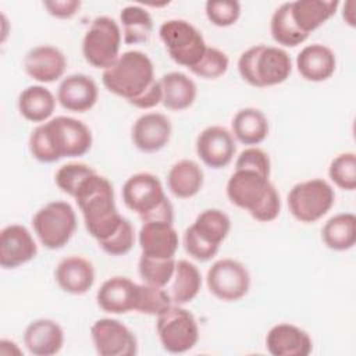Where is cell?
I'll return each instance as SVG.
<instances>
[{
	"instance_id": "6da1fadb",
	"label": "cell",
	"mask_w": 356,
	"mask_h": 356,
	"mask_svg": "<svg viewBox=\"0 0 356 356\" xmlns=\"http://www.w3.org/2000/svg\"><path fill=\"white\" fill-rule=\"evenodd\" d=\"M92 132L81 120L58 115L38 125L29 135L28 147L40 163H56L64 157H81L92 147Z\"/></svg>"
},
{
	"instance_id": "7a4b0ae2",
	"label": "cell",
	"mask_w": 356,
	"mask_h": 356,
	"mask_svg": "<svg viewBox=\"0 0 356 356\" xmlns=\"http://www.w3.org/2000/svg\"><path fill=\"white\" fill-rule=\"evenodd\" d=\"M74 199L82 213L86 231L97 242L113 235L124 220L115 206L113 185L96 171L83 179Z\"/></svg>"
},
{
	"instance_id": "3957f363",
	"label": "cell",
	"mask_w": 356,
	"mask_h": 356,
	"mask_svg": "<svg viewBox=\"0 0 356 356\" xmlns=\"http://www.w3.org/2000/svg\"><path fill=\"white\" fill-rule=\"evenodd\" d=\"M232 204L246 210L254 220L270 222L281 211V199L268 177L252 170H235L227 182Z\"/></svg>"
},
{
	"instance_id": "277c9868",
	"label": "cell",
	"mask_w": 356,
	"mask_h": 356,
	"mask_svg": "<svg viewBox=\"0 0 356 356\" xmlns=\"http://www.w3.org/2000/svg\"><path fill=\"white\" fill-rule=\"evenodd\" d=\"M153 81H156L153 63L147 54L139 50L120 54L115 63L102 74L104 88L127 102L138 97Z\"/></svg>"
},
{
	"instance_id": "5b68a950",
	"label": "cell",
	"mask_w": 356,
	"mask_h": 356,
	"mask_svg": "<svg viewBox=\"0 0 356 356\" xmlns=\"http://www.w3.org/2000/svg\"><path fill=\"white\" fill-rule=\"evenodd\" d=\"M238 71L241 78L254 88L274 86L289 78L292 60L284 49L256 44L241 54Z\"/></svg>"
},
{
	"instance_id": "8992f818",
	"label": "cell",
	"mask_w": 356,
	"mask_h": 356,
	"mask_svg": "<svg viewBox=\"0 0 356 356\" xmlns=\"http://www.w3.org/2000/svg\"><path fill=\"white\" fill-rule=\"evenodd\" d=\"M32 227L40 243L46 249L56 250L72 238L76 229V216L68 202L54 200L35 213Z\"/></svg>"
},
{
	"instance_id": "52a82bcc",
	"label": "cell",
	"mask_w": 356,
	"mask_h": 356,
	"mask_svg": "<svg viewBox=\"0 0 356 356\" xmlns=\"http://www.w3.org/2000/svg\"><path fill=\"white\" fill-rule=\"evenodd\" d=\"M121 39V29L115 19L107 15L96 17L82 39L83 58L92 67L104 71L120 57Z\"/></svg>"
},
{
	"instance_id": "ba28073f",
	"label": "cell",
	"mask_w": 356,
	"mask_h": 356,
	"mask_svg": "<svg viewBox=\"0 0 356 356\" xmlns=\"http://www.w3.org/2000/svg\"><path fill=\"white\" fill-rule=\"evenodd\" d=\"M159 36L170 57L179 65L192 68L207 49L200 31L185 19H168L159 28Z\"/></svg>"
},
{
	"instance_id": "9c48e42d",
	"label": "cell",
	"mask_w": 356,
	"mask_h": 356,
	"mask_svg": "<svg viewBox=\"0 0 356 356\" xmlns=\"http://www.w3.org/2000/svg\"><path fill=\"white\" fill-rule=\"evenodd\" d=\"M156 331L163 348L170 353H184L199 341L195 316L181 305H170L157 316Z\"/></svg>"
},
{
	"instance_id": "30bf717a",
	"label": "cell",
	"mask_w": 356,
	"mask_h": 356,
	"mask_svg": "<svg viewBox=\"0 0 356 356\" xmlns=\"http://www.w3.org/2000/svg\"><path fill=\"white\" fill-rule=\"evenodd\" d=\"M335 202L332 186L321 179L313 178L293 185L288 193L291 214L300 222H314L325 216Z\"/></svg>"
},
{
	"instance_id": "8fae6325",
	"label": "cell",
	"mask_w": 356,
	"mask_h": 356,
	"mask_svg": "<svg viewBox=\"0 0 356 356\" xmlns=\"http://www.w3.org/2000/svg\"><path fill=\"white\" fill-rule=\"evenodd\" d=\"M206 284L217 299L235 302L242 299L250 288L249 270L238 260L220 259L207 270Z\"/></svg>"
},
{
	"instance_id": "7c38bea8",
	"label": "cell",
	"mask_w": 356,
	"mask_h": 356,
	"mask_svg": "<svg viewBox=\"0 0 356 356\" xmlns=\"http://www.w3.org/2000/svg\"><path fill=\"white\" fill-rule=\"evenodd\" d=\"M122 202L140 220L152 214L167 199L160 179L150 172L131 175L122 185Z\"/></svg>"
},
{
	"instance_id": "4fadbf2b",
	"label": "cell",
	"mask_w": 356,
	"mask_h": 356,
	"mask_svg": "<svg viewBox=\"0 0 356 356\" xmlns=\"http://www.w3.org/2000/svg\"><path fill=\"white\" fill-rule=\"evenodd\" d=\"M90 337L100 356H134L138 341L134 332L115 318H99L90 327Z\"/></svg>"
},
{
	"instance_id": "5bb4252c",
	"label": "cell",
	"mask_w": 356,
	"mask_h": 356,
	"mask_svg": "<svg viewBox=\"0 0 356 356\" xmlns=\"http://www.w3.org/2000/svg\"><path fill=\"white\" fill-rule=\"evenodd\" d=\"M236 152L232 134L221 125L204 128L196 138V153L210 168L220 170L227 167Z\"/></svg>"
},
{
	"instance_id": "9a60e30c",
	"label": "cell",
	"mask_w": 356,
	"mask_h": 356,
	"mask_svg": "<svg viewBox=\"0 0 356 356\" xmlns=\"http://www.w3.org/2000/svg\"><path fill=\"white\" fill-rule=\"evenodd\" d=\"M38 254V245L29 229L21 224L6 225L0 232V266L17 268Z\"/></svg>"
},
{
	"instance_id": "2e32d148",
	"label": "cell",
	"mask_w": 356,
	"mask_h": 356,
	"mask_svg": "<svg viewBox=\"0 0 356 356\" xmlns=\"http://www.w3.org/2000/svg\"><path fill=\"white\" fill-rule=\"evenodd\" d=\"M67 68L64 53L51 44L32 47L24 58L25 72L40 83H50L60 79Z\"/></svg>"
},
{
	"instance_id": "e0dca14e",
	"label": "cell",
	"mask_w": 356,
	"mask_h": 356,
	"mask_svg": "<svg viewBox=\"0 0 356 356\" xmlns=\"http://www.w3.org/2000/svg\"><path fill=\"white\" fill-rule=\"evenodd\" d=\"M138 295L139 284L128 277L115 275L100 285L96 300L102 310L111 314H124L136 309Z\"/></svg>"
},
{
	"instance_id": "ac0fdd59",
	"label": "cell",
	"mask_w": 356,
	"mask_h": 356,
	"mask_svg": "<svg viewBox=\"0 0 356 356\" xmlns=\"http://www.w3.org/2000/svg\"><path fill=\"white\" fill-rule=\"evenodd\" d=\"M171 134L172 127L167 115L146 113L134 122L132 142L143 153H156L170 142Z\"/></svg>"
},
{
	"instance_id": "d6986e66",
	"label": "cell",
	"mask_w": 356,
	"mask_h": 356,
	"mask_svg": "<svg viewBox=\"0 0 356 356\" xmlns=\"http://www.w3.org/2000/svg\"><path fill=\"white\" fill-rule=\"evenodd\" d=\"M99 89L93 78L85 74L65 76L57 88V100L63 108L74 113L89 111L97 102Z\"/></svg>"
},
{
	"instance_id": "ffe728a7",
	"label": "cell",
	"mask_w": 356,
	"mask_h": 356,
	"mask_svg": "<svg viewBox=\"0 0 356 356\" xmlns=\"http://www.w3.org/2000/svg\"><path fill=\"white\" fill-rule=\"evenodd\" d=\"M138 239L142 254L156 259H174L179 243L172 222L165 221L142 222Z\"/></svg>"
},
{
	"instance_id": "44dd1931",
	"label": "cell",
	"mask_w": 356,
	"mask_h": 356,
	"mask_svg": "<svg viewBox=\"0 0 356 356\" xmlns=\"http://www.w3.org/2000/svg\"><path fill=\"white\" fill-rule=\"evenodd\" d=\"M266 348L273 356H307L313 349V341L300 327L280 323L267 332Z\"/></svg>"
},
{
	"instance_id": "7402d4cb",
	"label": "cell",
	"mask_w": 356,
	"mask_h": 356,
	"mask_svg": "<svg viewBox=\"0 0 356 356\" xmlns=\"http://www.w3.org/2000/svg\"><path fill=\"white\" fill-rule=\"evenodd\" d=\"M54 278L58 286L71 295H83L95 284L93 264L82 256H68L60 260Z\"/></svg>"
},
{
	"instance_id": "603a6c76",
	"label": "cell",
	"mask_w": 356,
	"mask_h": 356,
	"mask_svg": "<svg viewBox=\"0 0 356 356\" xmlns=\"http://www.w3.org/2000/svg\"><path fill=\"white\" fill-rule=\"evenodd\" d=\"M24 345L35 356L56 355L64 345V330L50 318L33 320L25 328Z\"/></svg>"
},
{
	"instance_id": "cb8c5ba5",
	"label": "cell",
	"mask_w": 356,
	"mask_h": 356,
	"mask_svg": "<svg viewBox=\"0 0 356 356\" xmlns=\"http://www.w3.org/2000/svg\"><path fill=\"white\" fill-rule=\"evenodd\" d=\"M296 68L300 76L310 82H323L332 76L337 68L334 51L321 43L305 46L296 57Z\"/></svg>"
},
{
	"instance_id": "d4e9b609",
	"label": "cell",
	"mask_w": 356,
	"mask_h": 356,
	"mask_svg": "<svg viewBox=\"0 0 356 356\" xmlns=\"http://www.w3.org/2000/svg\"><path fill=\"white\" fill-rule=\"evenodd\" d=\"M163 89V104L172 111L189 108L197 96V88L192 78L179 71L164 74L160 79Z\"/></svg>"
},
{
	"instance_id": "484cf974",
	"label": "cell",
	"mask_w": 356,
	"mask_h": 356,
	"mask_svg": "<svg viewBox=\"0 0 356 356\" xmlns=\"http://www.w3.org/2000/svg\"><path fill=\"white\" fill-rule=\"evenodd\" d=\"M338 6L337 0H296L291 1V15L295 25L309 35L325 24Z\"/></svg>"
},
{
	"instance_id": "4316f807",
	"label": "cell",
	"mask_w": 356,
	"mask_h": 356,
	"mask_svg": "<svg viewBox=\"0 0 356 356\" xmlns=\"http://www.w3.org/2000/svg\"><path fill=\"white\" fill-rule=\"evenodd\" d=\"M232 136L242 145L253 146L263 142L268 135V120L264 113L254 107L236 111L231 122Z\"/></svg>"
},
{
	"instance_id": "83f0119b",
	"label": "cell",
	"mask_w": 356,
	"mask_h": 356,
	"mask_svg": "<svg viewBox=\"0 0 356 356\" xmlns=\"http://www.w3.org/2000/svg\"><path fill=\"white\" fill-rule=\"evenodd\" d=\"M204 182L202 167L193 160H179L175 163L167 175L170 192L179 199H188L199 193Z\"/></svg>"
},
{
	"instance_id": "f1b7e54d",
	"label": "cell",
	"mask_w": 356,
	"mask_h": 356,
	"mask_svg": "<svg viewBox=\"0 0 356 356\" xmlns=\"http://www.w3.org/2000/svg\"><path fill=\"white\" fill-rule=\"evenodd\" d=\"M18 111L31 122H46L56 108L54 95L42 85H31L18 96Z\"/></svg>"
},
{
	"instance_id": "f546056e",
	"label": "cell",
	"mask_w": 356,
	"mask_h": 356,
	"mask_svg": "<svg viewBox=\"0 0 356 356\" xmlns=\"http://www.w3.org/2000/svg\"><path fill=\"white\" fill-rule=\"evenodd\" d=\"M171 280L172 282L167 292L174 305L182 306L192 302L197 296L202 286V275L199 268L188 260L175 261V271Z\"/></svg>"
},
{
	"instance_id": "4dcf8cb0",
	"label": "cell",
	"mask_w": 356,
	"mask_h": 356,
	"mask_svg": "<svg viewBox=\"0 0 356 356\" xmlns=\"http://www.w3.org/2000/svg\"><path fill=\"white\" fill-rule=\"evenodd\" d=\"M321 239L331 250L352 249L356 243V216L353 213H339L328 218L323 225Z\"/></svg>"
},
{
	"instance_id": "1f68e13d",
	"label": "cell",
	"mask_w": 356,
	"mask_h": 356,
	"mask_svg": "<svg viewBox=\"0 0 356 356\" xmlns=\"http://www.w3.org/2000/svg\"><path fill=\"white\" fill-rule=\"evenodd\" d=\"M122 36L127 44L145 43L153 32V19L150 13L138 4L127 6L120 13Z\"/></svg>"
},
{
	"instance_id": "d6a6232c",
	"label": "cell",
	"mask_w": 356,
	"mask_h": 356,
	"mask_svg": "<svg viewBox=\"0 0 356 356\" xmlns=\"http://www.w3.org/2000/svg\"><path fill=\"white\" fill-rule=\"evenodd\" d=\"M191 227L202 239L220 248L221 242L229 234L231 220L220 209H206L196 217Z\"/></svg>"
},
{
	"instance_id": "836d02e7",
	"label": "cell",
	"mask_w": 356,
	"mask_h": 356,
	"mask_svg": "<svg viewBox=\"0 0 356 356\" xmlns=\"http://www.w3.org/2000/svg\"><path fill=\"white\" fill-rule=\"evenodd\" d=\"M271 38L284 47H295L303 43L309 35L302 32L293 22L291 15V1L281 4L271 15L270 21Z\"/></svg>"
},
{
	"instance_id": "e575fe53",
	"label": "cell",
	"mask_w": 356,
	"mask_h": 356,
	"mask_svg": "<svg viewBox=\"0 0 356 356\" xmlns=\"http://www.w3.org/2000/svg\"><path fill=\"white\" fill-rule=\"evenodd\" d=\"M138 271L143 284L164 288L174 275L175 260L156 259L146 254H140L138 261Z\"/></svg>"
},
{
	"instance_id": "d590c367",
	"label": "cell",
	"mask_w": 356,
	"mask_h": 356,
	"mask_svg": "<svg viewBox=\"0 0 356 356\" xmlns=\"http://www.w3.org/2000/svg\"><path fill=\"white\" fill-rule=\"evenodd\" d=\"M330 179L341 189L355 191L356 188V154L345 152L332 159L328 167Z\"/></svg>"
},
{
	"instance_id": "8d00e7d4",
	"label": "cell",
	"mask_w": 356,
	"mask_h": 356,
	"mask_svg": "<svg viewBox=\"0 0 356 356\" xmlns=\"http://www.w3.org/2000/svg\"><path fill=\"white\" fill-rule=\"evenodd\" d=\"M170 305H172V302L164 288L147 284L139 285V295L135 312L149 316H159Z\"/></svg>"
},
{
	"instance_id": "74e56055",
	"label": "cell",
	"mask_w": 356,
	"mask_h": 356,
	"mask_svg": "<svg viewBox=\"0 0 356 356\" xmlns=\"http://www.w3.org/2000/svg\"><path fill=\"white\" fill-rule=\"evenodd\" d=\"M93 172L95 170L85 163H67L57 170L54 181L64 193L74 197L83 179Z\"/></svg>"
},
{
	"instance_id": "f35d334b",
	"label": "cell",
	"mask_w": 356,
	"mask_h": 356,
	"mask_svg": "<svg viewBox=\"0 0 356 356\" xmlns=\"http://www.w3.org/2000/svg\"><path fill=\"white\" fill-rule=\"evenodd\" d=\"M228 65V56L222 50L217 47H207L202 60L189 68V71L204 79H216L227 72Z\"/></svg>"
},
{
	"instance_id": "ab89813d",
	"label": "cell",
	"mask_w": 356,
	"mask_h": 356,
	"mask_svg": "<svg viewBox=\"0 0 356 356\" xmlns=\"http://www.w3.org/2000/svg\"><path fill=\"white\" fill-rule=\"evenodd\" d=\"M207 19L220 28L234 25L241 15V3L235 0H209L204 6Z\"/></svg>"
},
{
	"instance_id": "60d3db41",
	"label": "cell",
	"mask_w": 356,
	"mask_h": 356,
	"mask_svg": "<svg viewBox=\"0 0 356 356\" xmlns=\"http://www.w3.org/2000/svg\"><path fill=\"white\" fill-rule=\"evenodd\" d=\"M135 242V231L129 220L124 218L118 229L110 235L107 239H103L99 243V246L110 256H122L127 254Z\"/></svg>"
},
{
	"instance_id": "b9f144b4",
	"label": "cell",
	"mask_w": 356,
	"mask_h": 356,
	"mask_svg": "<svg viewBox=\"0 0 356 356\" xmlns=\"http://www.w3.org/2000/svg\"><path fill=\"white\" fill-rule=\"evenodd\" d=\"M235 170H252L270 178V171H271L270 157L260 147H254V146L246 147L239 153L235 161Z\"/></svg>"
},
{
	"instance_id": "7bdbcfd3",
	"label": "cell",
	"mask_w": 356,
	"mask_h": 356,
	"mask_svg": "<svg viewBox=\"0 0 356 356\" xmlns=\"http://www.w3.org/2000/svg\"><path fill=\"white\" fill-rule=\"evenodd\" d=\"M184 248L185 252L197 261H207L214 257L218 252V246H214L202 239L192 227H188L184 232Z\"/></svg>"
},
{
	"instance_id": "ee69618b",
	"label": "cell",
	"mask_w": 356,
	"mask_h": 356,
	"mask_svg": "<svg viewBox=\"0 0 356 356\" xmlns=\"http://www.w3.org/2000/svg\"><path fill=\"white\" fill-rule=\"evenodd\" d=\"M161 102H163V89H161L160 81L156 79L145 92H142L138 97L129 100L128 103H131L132 106H135L138 108L147 110V108L156 107Z\"/></svg>"
},
{
	"instance_id": "f6af8a7d",
	"label": "cell",
	"mask_w": 356,
	"mask_h": 356,
	"mask_svg": "<svg viewBox=\"0 0 356 356\" xmlns=\"http://www.w3.org/2000/svg\"><path fill=\"white\" fill-rule=\"evenodd\" d=\"M47 13L56 18H71L81 7L79 0H49L43 1Z\"/></svg>"
},
{
	"instance_id": "bcb514c9",
	"label": "cell",
	"mask_w": 356,
	"mask_h": 356,
	"mask_svg": "<svg viewBox=\"0 0 356 356\" xmlns=\"http://www.w3.org/2000/svg\"><path fill=\"white\" fill-rule=\"evenodd\" d=\"M355 1H346L343 4V13H342V17L343 19L346 21L348 25L350 26H355Z\"/></svg>"
}]
</instances>
